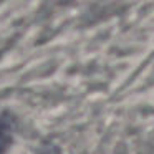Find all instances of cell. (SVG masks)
Masks as SVG:
<instances>
[{"instance_id": "1", "label": "cell", "mask_w": 154, "mask_h": 154, "mask_svg": "<svg viewBox=\"0 0 154 154\" xmlns=\"http://www.w3.org/2000/svg\"><path fill=\"white\" fill-rule=\"evenodd\" d=\"M15 119L10 113L0 114V154H5L14 141Z\"/></svg>"}]
</instances>
